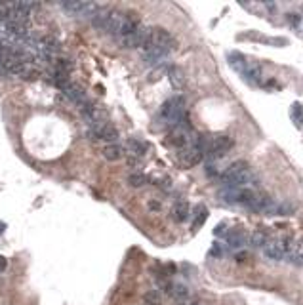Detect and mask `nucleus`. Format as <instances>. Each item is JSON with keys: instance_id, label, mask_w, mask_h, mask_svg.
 Returning <instances> with one entry per match:
<instances>
[{"instance_id": "nucleus-15", "label": "nucleus", "mask_w": 303, "mask_h": 305, "mask_svg": "<svg viewBox=\"0 0 303 305\" xmlns=\"http://www.w3.org/2000/svg\"><path fill=\"white\" fill-rule=\"evenodd\" d=\"M263 252H265V256H267L269 260H274V262L282 260L284 252H282V246H281V239L269 240L267 244H265V248H263Z\"/></svg>"}, {"instance_id": "nucleus-6", "label": "nucleus", "mask_w": 303, "mask_h": 305, "mask_svg": "<svg viewBox=\"0 0 303 305\" xmlns=\"http://www.w3.org/2000/svg\"><path fill=\"white\" fill-rule=\"evenodd\" d=\"M233 139L225 134H217V136H210L208 138V155L206 159H221L227 152L231 151Z\"/></svg>"}, {"instance_id": "nucleus-2", "label": "nucleus", "mask_w": 303, "mask_h": 305, "mask_svg": "<svg viewBox=\"0 0 303 305\" xmlns=\"http://www.w3.org/2000/svg\"><path fill=\"white\" fill-rule=\"evenodd\" d=\"M219 182L225 187H233V189H250V185L258 183V175L244 160H237L225 172H221Z\"/></svg>"}, {"instance_id": "nucleus-21", "label": "nucleus", "mask_w": 303, "mask_h": 305, "mask_svg": "<svg viewBox=\"0 0 303 305\" xmlns=\"http://www.w3.org/2000/svg\"><path fill=\"white\" fill-rule=\"evenodd\" d=\"M290 116H292V120L296 124L297 128H301L303 126V105L301 103H294L292 107H290Z\"/></svg>"}, {"instance_id": "nucleus-22", "label": "nucleus", "mask_w": 303, "mask_h": 305, "mask_svg": "<svg viewBox=\"0 0 303 305\" xmlns=\"http://www.w3.org/2000/svg\"><path fill=\"white\" fill-rule=\"evenodd\" d=\"M149 183V177L145 174H132L130 177H128V185L130 187H134V189H139V187H145Z\"/></svg>"}, {"instance_id": "nucleus-1", "label": "nucleus", "mask_w": 303, "mask_h": 305, "mask_svg": "<svg viewBox=\"0 0 303 305\" xmlns=\"http://www.w3.org/2000/svg\"><path fill=\"white\" fill-rule=\"evenodd\" d=\"M172 48H173L172 35L166 29H162V27H151L143 46H141L143 61L145 63L157 65V63H160L162 59L166 58Z\"/></svg>"}, {"instance_id": "nucleus-27", "label": "nucleus", "mask_w": 303, "mask_h": 305, "mask_svg": "<svg viewBox=\"0 0 303 305\" xmlns=\"http://www.w3.org/2000/svg\"><path fill=\"white\" fill-rule=\"evenodd\" d=\"M206 174H208L210 177H221V174L217 172V168L214 166L212 162H208V164H206Z\"/></svg>"}, {"instance_id": "nucleus-25", "label": "nucleus", "mask_w": 303, "mask_h": 305, "mask_svg": "<svg viewBox=\"0 0 303 305\" xmlns=\"http://www.w3.org/2000/svg\"><path fill=\"white\" fill-rule=\"evenodd\" d=\"M206 218H208V210L204 208V206H198L196 208V212H195V221H193V227L195 229H198V227L206 221Z\"/></svg>"}, {"instance_id": "nucleus-11", "label": "nucleus", "mask_w": 303, "mask_h": 305, "mask_svg": "<svg viewBox=\"0 0 303 305\" xmlns=\"http://www.w3.org/2000/svg\"><path fill=\"white\" fill-rule=\"evenodd\" d=\"M63 94L71 99L72 103H77V105H84V103H88V97H86V92L82 90V88L79 86V84H74V82H71V80H67L63 86L59 88Z\"/></svg>"}, {"instance_id": "nucleus-16", "label": "nucleus", "mask_w": 303, "mask_h": 305, "mask_svg": "<svg viewBox=\"0 0 303 305\" xmlns=\"http://www.w3.org/2000/svg\"><path fill=\"white\" fill-rule=\"evenodd\" d=\"M189 216H191V206H189L187 202H183V200H180V202L172 208V218L175 219L178 223H185L189 219Z\"/></svg>"}, {"instance_id": "nucleus-32", "label": "nucleus", "mask_w": 303, "mask_h": 305, "mask_svg": "<svg viewBox=\"0 0 303 305\" xmlns=\"http://www.w3.org/2000/svg\"><path fill=\"white\" fill-rule=\"evenodd\" d=\"M189 305H202V303H198V301H193V303H189Z\"/></svg>"}, {"instance_id": "nucleus-26", "label": "nucleus", "mask_w": 303, "mask_h": 305, "mask_svg": "<svg viewBox=\"0 0 303 305\" xmlns=\"http://www.w3.org/2000/svg\"><path fill=\"white\" fill-rule=\"evenodd\" d=\"M288 21L290 25H294V27H301V17H299V14H296V12H290L288 14Z\"/></svg>"}, {"instance_id": "nucleus-23", "label": "nucleus", "mask_w": 303, "mask_h": 305, "mask_svg": "<svg viewBox=\"0 0 303 305\" xmlns=\"http://www.w3.org/2000/svg\"><path fill=\"white\" fill-rule=\"evenodd\" d=\"M168 79L172 80L173 88H178V90H180L181 84H183V74H181V71L178 69V67H170V73H168Z\"/></svg>"}, {"instance_id": "nucleus-4", "label": "nucleus", "mask_w": 303, "mask_h": 305, "mask_svg": "<svg viewBox=\"0 0 303 305\" xmlns=\"http://www.w3.org/2000/svg\"><path fill=\"white\" fill-rule=\"evenodd\" d=\"M196 138H198V136H195V132H193V126H191V122H189L187 118H185L183 122H180L178 126H173L172 132H170V138H168V141H170L173 147H178V149H181V151H185V149H189V147L195 145Z\"/></svg>"}, {"instance_id": "nucleus-31", "label": "nucleus", "mask_w": 303, "mask_h": 305, "mask_svg": "<svg viewBox=\"0 0 303 305\" xmlns=\"http://www.w3.org/2000/svg\"><path fill=\"white\" fill-rule=\"evenodd\" d=\"M4 231V223H0V233Z\"/></svg>"}, {"instance_id": "nucleus-7", "label": "nucleus", "mask_w": 303, "mask_h": 305, "mask_svg": "<svg viewBox=\"0 0 303 305\" xmlns=\"http://www.w3.org/2000/svg\"><path fill=\"white\" fill-rule=\"evenodd\" d=\"M88 138L94 139V141H107L109 143H115L116 139H118V132L113 124H99V126H90V130H88Z\"/></svg>"}, {"instance_id": "nucleus-30", "label": "nucleus", "mask_w": 303, "mask_h": 305, "mask_svg": "<svg viewBox=\"0 0 303 305\" xmlns=\"http://www.w3.org/2000/svg\"><path fill=\"white\" fill-rule=\"evenodd\" d=\"M244 258H248V254H238L237 256V262H244Z\"/></svg>"}, {"instance_id": "nucleus-19", "label": "nucleus", "mask_w": 303, "mask_h": 305, "mask_svg": "<svg viewBox=\"0 0 303 305\" xmlns=\"http://www.w3.org/2000/svg\"><path fill=\"white\" fill-rule=\"evenodd\" d=\"M126 149H128L132 155H136V157H143L145 151H147V143H145L143 139L130 138L126 141Z\"/></svg>"}, {"instance_id": "nucleus-3", "label": "nucleus", "mask_w": 303, "mask_h": 305, "mask_svg": "<svg viewBox=\"0 0 303 305\" xmlns=\"http://www.w3.org/2000/svg\"><path fill=\"white\" fill-rule=\"evenodd\" d=\"M187 118V101L183 95H172L170 99L162 103V107L159 111V120L164 122L166 126H178Z\"/></svg>"}, {"instance_id": "nucleus-18", "label": "nucleus", "mask_w": 303, "mask_h": 305, "mask_svg": "<svg viewBox=\"0 0 303 305\" xmlns=\"http://www.w3.org/2000/svg\"><path fill=\"white\" fill-rule=\"evenodd\" d=\"M166 294L168 296H172L173 299H180V301H185L189 298V290L185 284H172L166 288Z\"/></svg>"}, {"instance_id": "nucleus-24", "label": "nucleus", "mask_w": 303, "mask_h": 305, "mask_svg": "<svg viewBox=\"0 0 303 305\" xmlns=\"http://www.w3.org/2000/svg\"><path fill=\"white\" fill-rule=\"evenodd\" d=\"M143 299L147 305H160L162 303V294H160V290H149Z\"/></svg>"}, {"instance_id": "nucleus-5", "label": "nucleus", "mask_w": 303, "mask_h": 305, "mask_svg": "<svg viewBox=\"0 0 303 305\" xmlns=\"http://www.w3.org/2000/svg\"><path fill=\"white\" fill-rule=\"evenodd\" d=\"M219 196H221L223 202L240 204V206H246V208H250V210L254 208L256 198H258V195H256L252 189H233V187L221 189L219 191Z\"/></svg>"}, {"instance_id": "nucleus-8", "label": "nucleus", "mask_w": 303, "mask_h": 305, "mask_svg": "<svg viewBox=\"0 0 303 305\" xmlns=\"http://www.w3.org/2000/svg\"><path fill=\"white\" fill-rule=\"evenodd\" d=\"M80 115L82 118L86 120L90 126H99V124H105L107 122V115H105V111L94 105V103H84V105H80Z\"/></svg>"}, {"instance_id": "nucleus-13", "label": "nucleus", "mask_w": 303, "mask_h": 305, "mask_svg": "<svg viewBox=\"0 0 303 305\" xmlns=\"http://www.w3.org/2000/svg\"><path fill=\"white\" fill-rule=\"evenodd\" d=\"M227 61H229V65L237 71L240 77H244L246 71H248V65H250V59L242 56L240 52H231L229 56H227Z\"/></svg>"}, {"instance_id": "nucleus-20", "label": "nucleus", "mask_w": 303, "mask_h": 305, "mask_svg": "<svg viewBox=\"0 0 303 305\" xmlns=\"http://www.w3.org/2000/svg\"><path fill=\"white\" fill-rule=\"evenodd\" d=\"M269 240H271V235H269L265 229H256V231L252 233L250 242H252V246L256 248H265V244H267Z\"/></svg>"}, {"instance_id": "nucleus-12", "label": "nucleus", "mask_w": 303, "mask_h": 305, "mask_svg": "<svg viewBox=\"0 0 303 305\" xmlns=\"http://www.w3.org/2000/svg\"><path fill=\"white\" fill-rule=\"evenodd\" d=\"M206 159V155L198 149L196 145H193V147H189V149H185V151H181V155H180V160H181V164L185 168H193V166H196L200 160H204Z\"/></svg>"}, {"instance_id": "nucleus-28", "label": "nucleus", "mask_w": 303, "mask_h": 305, "mask_svg": "<svg viewBox=\"0 0 303 305\" xmlns=\"http://www.w3.org/2000/svg\"><path fill=\"white\" fill-rule=\"evenodd\" d=\"M8 267V262H6V258H4V256H0V273H2V271H4V269Z\"/></svg>"}, {"instance_id": "nucleus-10", "label": "nucleus", "mask_w": 303, "mask_h": 305, "mask_svg": "<svg viewBox=\"0 0 303 305\" xmlns=\"http://www.w3.org/2000/svg\"><path fill=\"white\" fill-rule=\"evenodd\" d=\"M59 6L69 15H94L99 10L94 2H61Z\"/></svg>"}, {"instance_id": "nucleus-9", "label": "nucleus", "mask_w": 303, "mask_h": 305, "mask_svg": "<svg viewBox=\"0 0 303 305\" xmlns=\"http://www.w3.org/2000/svg\"><path fill=\"white\" fill-rule=\"evenodd\" d=\"M124 21H126V12H120V10H111L107 17V23L103 27V33L107 35H113V37H120L124 27Z\"/></svg>"}, {"instance_id": "nucleus-29", "label": "nucleus", "mask_w": 303, "mask_h": 305, "mask_svg": "<svg viewBox=\"0 0 303 305\" xmlns=\"http://www.w3.org/2000/svg\"><path fill=\"white\" fill-rule=\"evenodd\" d=\"M263 6H265V8H269V10H271V12H276V10H279V6H276V4H274V2H265V4H263Z\"/></svg>"}, {"instance_id": "nucleus-14", "label": "nucleus", "mask_w": 303, "mask_h": 305, "mask_svg": "<svg viewBox=\"0 0 303 305\" xmlns=\"http://www.w3.org/2000/svg\"><path fill=\"white\" fill-rule=\"evenodd\" d=\"M227 246L233 248V250H240V248L246 244V240H248V237H246L244 231H240V229H229V233H227Z\"/></svg>"}, {"instance_id": "nucleus-17", "label": "nucleus", "mask_w": 303, "mask_h": 305, "mask_svg": "<svg viewBox=\"0 0 303 305\" xmlns=\"http://www.w3.org/2000/svg\"><path fill=\"white\" fill-rule=\"evenodd\" d=\"M124 152H126V149L122 145H118V143H109V145L103 147V157L107 160H111V162L120 160L124 157Z\"/></svg>"}]
</instances>
